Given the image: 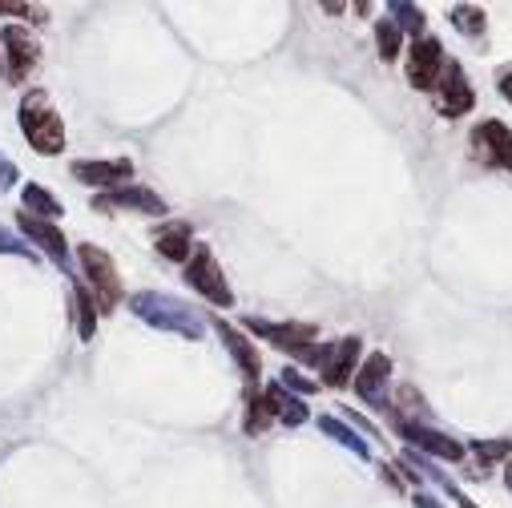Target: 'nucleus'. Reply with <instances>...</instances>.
<instances>
[{
	"instance_id": "obj_15",
	"label": "nucleus",
	"mask_w": 512,
	"mask_h": 508,
	"mask_svg": "<svg viewBox=\"0 0 512 508\" xmlns=\"http://www.w3.org/2000/svg\"><path fill=\"white\" fill-rule=\"evenodd\" d=\"M214 331L222 335L226 351L238 359V367L246 371V379H254V375H259V367H263V363H259V351H254V347H250V343H246V339H242V335H238V331H234L226 319H214Z\"/></svg>"
},
{
	"instance_id": "obj_24",
	"label": "nucleus",
	"mask_w": 512,
	"mask_h": 508,
	"mask_svg": "<svg viewBox=\"0 0 512 508\" xmlns=\"http://www.w3.org/2000/svg\"><path fill=\"white\" fill-rule=\"evenodd\" d=\"M0 254H17V259H33L37 263V250L33 246H25L13 230H5V226H0Z\"/></svg>"
},
{
	"instance_id": "obj_4",
	"label": "nucleus",
	"mask_w": 512,
	"mask_h": 508,
	"mask_svg": "<svg viewBox=\"0 0 512 508\" xmlns=\"http://www.w3.org/2000/svg\"><path fill=\"white\" fill-rule=\"evenodd\" d=\"M186 283H190L198 295H206L214 307H230V303H234V291L226 287L222 267H218V259L210 254V246H194L190 263H186Z\"/></svg>"
},
{
	"instance_id": "obj_29",
	"label": "nucleus",
	"mask_w": 512,
	"mask_h": 508,
	"mask_svg": "<svg viewBox=\"0 0 512 508\" xmlns=\"http://www.w3.org/2000/svg\"><path fill=\"white\" fill-rule=\"evenodd\" d=\"M0 17H45L41 9H33V5H0Z\"/></svg>"
},
{
	"instance_id": "obj_2",
	"label": "nucleus",
	"mask_w": 512,
	"mask_h": 508,
	"mask_svg": "<svg viewBox=\"0 0 512 508\" xmlns=\"http://www.w3.org/2000/svg\"><path fill=\"white\" fill-rule=\"evenodd\" d=\"M130 311H134L138 319L162 327V331H178V335H190V339L202 335V319H198L182 299H174V295H154V291L134 295V299H130Z\"/></svg>"
},
{
	"instance_id": "obj_3",
	"label": "nucleus",
	"mask_w": 512,
	"mask_h": 508,
	"mask_svg": "<svg viewBox=\"0 0 512 508\" xmlns=\"http://www.w3.org/2000/svg\"><path fill=\"white\" fill-rule=\"evenodd\" d=\"M77 254H81V271H85V279H89V287H93L97 311H113V307L121 303V283H117L113 259H109L101 246H89V242H85Z\"/></svg>"
},
{
	"instance_id": "obj_16",
	"label": "nucleus",
	"mask_w": 512,
	"mask_h": 508,
	"mask_svg": "<svg viewBox=\"0 0 512 508\" xmlns=\"http://www.w3.org/2000/svg\"><path fill=\"white\" fill-rule=\"evenodd\" d=\"M400 432H404L412 444H420V448L436 452L440 460H460V456H464V448H460L456 440H448V436H440V432H432V428H420V424H400Z\"/></svg>"
},
{
	"instance_id": "obj_1",
	"label": "nucleus",
	"mask_w": 512,
	"mask_h": 508,
	"mask_svg": "<svg viewBox=\"0 0 512 508\" xmlns=\"http://www.w3.org/2000/svg\"><path fill=\"white\" fill-rule=\"evenodd\" d=\"M17 117H21V134L29 138V146L37 154L53 158V154L65 150V121H61V113L53 109V101L41 89L21 97V113Z\"/></svg>"
},
{
	"instance_id": "obj_5",
	"label": "nucleus",
	"mask_w": 512,
	"mask_h": 508,
	"mask_svg": "<svg viewBox=\"0 0 512 508\" xmlns=\"http://www.w3.org/2000/svg\"><path fill=\"white\" fill-rule=\"evenodd\" d=\"M444 65H448V61H444L440 41H432V37H416V41H412V49H408V81H412L416 89H436Z\"/></svg>"
},
{
	"instance_id": "obj_10",
	"label": "nucleus",
	"mask_w": 512,
	"mask_h": 508,
	"mask_svg": "<svg viewBox=\"0 0 512 508\" xmlns=\"http://www.w3.org/2000/svg\"><path fill=\"white\" fill-rule=\"evenodd\" d=\"M436 109H440L444 117H460V113L472 109V89H468L464 69H460L456 61L444 65V73H440V81H436Z\"/></svg>"
},
{
	"instance_id": "obj_18",
	"label": "nucleus",
	"mask_w": 512,
	"mask_h": 508,
	"mask_svg": "<svg viewBox=\"0 0 512 508\" xmlns=\"http://www.w3.org/2000/svg\"><path fill=\"white\" fill-rule=\"evenodd\" d=\"M267 408H271V416H279L283 424H303L307 420V408H303V400H295V396H287V388L283 384H275V388H267Z\"/></svg>"
},
{
	"instance_id": "obj_14",
	"label": "nucleus",
	"mask_w": 512,
	"mask_h": 508,
	"mask_svg": "<svg viewBox=\"0 0 512 508\" xmlns=\"http://www.w3.org/2000/svg\"><path fill=\"white\" fill-rule=\"evenodd\" d=\"M388 375H392V359L375 351L363 359V367L355 371V392L367 400V404H383V392H388Z\"/></svg>"
},
{
	"instance_id": "obj_13",
	"label": "nucleus",
	"mask_w": 512,
	"mask_h": 508,
	"mask_svg": "<svg viewBox=\"0 0 512 508\" xmlns=\"http://www.w3.org/2000/svg\"><path fill=\"white\" fill-rule=\"evenodd\" d=\"M93 210H142V214H166V202L146 186H117L109 194L93 198Z\"/></svg>"
},
{
	"instance_id": "obj_8",
	"label": "nucleus",
	"mask_w": 512,
	"mask_h": 508,
	"mask_svg": "<svg viewBox=\"0 0 512 508\" xmlns=\"http://www.w3.org/2000/svg\"><path fill=\"white\" fill-rule=\"evenodd\" d=\"M17 226H21V234L29 238V242H37L49 259L69 275L73 267H69V242H65V234L53 226V222H45V218H33V214H21L17 218Z\"/></svg>"
},
{
	"instance_id": "obj_26",
	"label": "nucleus",
	"mask_w": 512,
	"mask_h": 508,
	"mask_svg": "<svg viewBox=\"0 0 512 508\" xmlns=\"http://www.w3.org/2000/svg\"><path fill=\"white\" fill-rule=\"evenodd\" d=\"M452 21H456V29H464V33H472V37L484 29V13H480V9H464V5H460V9H452Z\"/></svg>"
},
{
	"instance_id": "obj_7",
	"label": "nucleus",
	"mask_w": 512,
	"mask_h": 508,
	"mask_svg": "<svg viewBox=\"0 0 512 508\" xmlns=\"http://www.w3.org/2000/svg\"><path fill=\"white\" fill-rule=\"evenodd\" d=\"M355 355H359V339H339V343H331L323 351H311V359L319 363L327 388H343L347 384L351 371H355Z\"/></svg>"
},
{
	"instance_id": "obj_28",
	"label": "nucleus",
	"mask_w": 512,
	"mask_h": 508,
	"mask_svg": "<svg viewBox=\"0 0 512 508\" xmlns=\"http://www.w3.org/2000/svg\"><path fill=\"white\" fill-rule=\"evenodd\" d=\"M283 388H295V392H315V384H311V379H303L299 371H283Z\"/></svg>"
},
{
	"instance_id": "obj_12",
	"label": "nucleus",
	"mask_w": 512,
	"mask_h": 508,
	"mask_svg": "<svg viewBox=\"0 0 512 508\" xmlns=\"http://www.w3.org/2000/svg\"><path fill=\"white\" fill-rule=\"evenodd\" d=\"M472 146H476V158H484L488 166H504L512 170V134L504 130L500 121H484L472 130Z\"/></svg>"
},
{
	"instance_id": "obj_20",
	"label": "nucleus",
	"mask_w": 512,
	"mask_h": 508,
	"mask_svg": "<svg viewBox=\"0 0 512 508\" xmlns=\"http://www.w3.org/2000/svg\"><path fill=\"white\" fill-rule=\"evenodd\" d=\"M73 311H77V335L81 339H93V331H97V303L89 299V287L85 283L73 287Z\"/></svg>"
},
{
	"instance_id": "obj_6",
	"label": "nucleus",
	"mask_w": 512,
	"mask_h": 508,
	"mask_svg": "<svg viewBox=\"0 0 512 508\" xmlns=\"http://www.w3.org/2000/svg\"><path fill=\"white\" fill-rule=\"evenodd\" d=\"M250 331H259L267 343H275L279 351H295L303 359H311V343H315V327L307 323H263V319H246Z\"/></svg>"
},
{
	"instance_id": "obj_30",
	"label": "nucleus",
	"mask_w": 512,
	"mask_h": 508,
	"mask_svg": "<svg viewBox=\"0 0 512 508\" xmlns=\"http://www.w3.org/2000/svg\"><path fill=\"white\" fill-rule=\"evenodd\" d=\"M500 93L512 101V73H504V77H500Z\"/></svg>"
},
{
	"instance_id": "obj_25",
	"label": "nucleus",
	"mask_w": 512,
	"mask_h": 508,
	"mask_svg": "<svg viewBox=\"0 0 512 508\" xmlns=\"http://www.w3.org/2000/svg\"><path fill=\"white\" fill-rule=\"evenodd\" d=\"M267 420H271V408H267V400H263V396H250L246 432H250V436H254V432H263V428H267Z\"/></svg>"
},
{
	"instance_id": "obj_17",
	"label": "nucleus",
	"mask_w": 512,
	"mask_h": 508,
	"mask_svg": "<svg viewBox=\"0 0 512 508\" xmlns=\"http://www.w3.org/2000/svg\"><path fill=\"white\" fill-rule=\"evenodd\" d=\"M158 250L166 254L170 263H190V254H194V238H190V226L186 222H174L158 234Z\"/></svg>"
},
{
	"instance_id": "obj_22",
	"label": "nucleus",
	"mask_w": 512,
	"mask_h": 508,
	"mask_svg": "<svg viewBox=\"0 0 512 508\" xmlns=\"http://www.w3.org/2000/svg\"><path fill=\"white\" fill-rule=\"evenodd\" d=\"M319 428H323L327 436H335V440H339L343 448H351L355 456H367V444H363V440H359L355 432H347V428H343L339 420H331V416H327V420H319Z\"/></svg>"
},
{
	"instance_id": "obj_9",
	"label": "nucleus",
	"mask_w": 512,
	"mask_h": 508,
	"mask_svg": "<svg viewBox=\"0 0 512 508\" xmlns=\"http://www.w3.org/2000/svg\"><path fill=\"white\" fill-rule=\"evenodd\" d=\"M0 45L9 49V77L13 81H25L29 73H33V65H37V41H33V33L29 29H21V25H5L0 29Z\"/></svg>"
},
{
	"instance_id": "obj_21",
	"label": "nucleus",
	"mask_w": 512,
	"mask_h": 508,
	"mask_svg": "<svg viewBox=\"0 0 512 508\" xmlns=\"http://www.w3.org/2000/svg\"><path fill=\"white\" fill-rule=\"evenodd\" d=\"M375 45H379V57L383 61H396L400 57V29L392 21H379L375 25Z\"/></svg>"
},
{
	"instance_id": "obj_19",
	"label": "nucleus",
	"mask_w": 512,
	"mask_h": 508,
	"mask_svg": "<svg viewBox=\"0 0 512 508\" xmlns=\"http://www.w3.org/2000/svg\"><path fill=\"white\" fill-rule=\"evenodd\" d=\"M21 202H25V210H29L33 218H45V222H53V218L61 214V202H57L45 186H37V182H29V186L21 190Z\"/></svg>"
},
{
	"instance_id": "obj_11",
	"label": "nucleus",
	"mask_w": 512,
	"mask_h": 508,
	"mask_svg": "<svg viewBox=\"0 0 512 508\" xmlns=\"http://www.w3.org/2000/svg\"><path fill=\"white\" fill-rule=\"evenodd\" d=\"M73 178L85 182V186L117 190V186H130L134 162H130V158H113V162H73Z\"/></svg>"
},
{
	"instance_id": "obj_23",
	"label": "nucleus",
	"mask_w": 512,
	"mask_h": 508,
	"mask_svg": "<svg viewBox=\"0 0 512 508\" xmlns=\"http://www.w3.org/2000/svg\"><path fill=\"white\" fill-rule=\"evenodd\" d=\"M388 13H392V17H400V21H392L396 29H408V33H416V37H420V29H424V13H420V9H412V5H392Z\"/></svg>"
},
{
	"instance_id": "obj_27",
	"label": "nucleus",
	"mask_w": 512,
	"mask_h": 508,
	"mask_svg": "<svg viewBox=\"0 0 512 508\" xmlns=\"http://www.w3.org/2000/svg\"><path fill=\"white\" fill-rule=\"evenodd\" d=\"M17 178H21L17 162H13V158H5V154H0V190H9V186H13Z\"/></svg>"
},
{
	"instance_id": "obj_31",
	"label": "nucleus",
	"mask_w": 512,
	"mask_h": 508,
	"mask_svg": "<svg viewBox=\"0 0 512 508\" xmlns=\"http://www.w3.org/2000/svg\"><path fill=\"white\" fill-rule=\"evenodd\" d=\"M416 508H440V504H436L432 496H420V500H416Z\"/></svg>"
}]
</instances>
